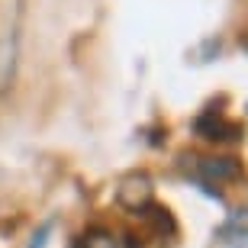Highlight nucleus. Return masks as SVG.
<instances>
[{
	"label": "nucleus",
	"instance_id": "2",
	"mask_svg": "<svg viewBox=\"0 0 248 248\" xmlns=\"http://www.w3.org/2000/svg\"><path fill=\"white\" fill-rule=\"evenodd\" d=\"M16 23H19V7H13L7 10V26L0 32V91L13 81V68H16V42H19Z\"/></svg>",
	"mask_w": 248,
	"mask_h": 248
},
{
	"label": "nucleus",
	"instance_id": "3",
	"mask_svg": "<svg viewBox=\"0 0 248 248\" xmlns=\"http://www.w3.org/2000/svg\"><path fill=\"white\" fill-rule=\"evenodd\" d=\"M197 132H200L203 139H210V142H239V139L245 136V129H242L239 123H229L216 110H206L200 120H197Z\"/></svg>",
	"mask_w": 248,
	"mask_h": 248
},
{
	"label": "nucleus",
	"instance_id": "6",
	"mask_svg": "<svg viewBox=\"0 0 248 248\" xmlns=\"http://www.w3.org/2000/svg\"><path fill=\"white\" fill-rule=\"evenodd\" d=\"M48 235H52V219H46L36 232H32V239H29L26 248H46L48 245Z\"/></svg>",
	"mask_w": 248,
	"mask_h": 248
},
{
	"label": "nucleus",
	"instance_id": "5",
	"mask_svg": "<svg viewBox=\"0 0 248 248\" xmlns=\"http://www.w3.org/2000/svg\"><path fill=\"white\" fill-rule=\"evenodd\" d=\"M74 248H120V245L113 242L110 232H103V229H91L87 235H81V239L74 242Z\"/></svg>",
	"mask_w": 248,
	"mask_h": 248
},
{
	"label": "nucleus",
	"instance_id": "1",
	"mask_svg": "<svg viewBox=\"0 0 248 248\" xmlns=\"http://www.w3.org/2000/svg\"><path fill=\"white\" fill-rule=\"evenodd\" d=\"M193 174L200 177L203 184H232V181H242L245 171H242L239 158H193Z\"/></svg>",
	"mask_w": 248,
	"mask_h": 248
},
{
	"label": "nucleus",
	"instance_id": "4",
	"mask_svg": "<svg viewBox=\"0 0 248 248\" xmlns=\"http://www.w3.org/2000/svg\"><path fill=\"white\" fill-rule=\"evenodd\" d=\"M219 239L226 248H248V210H235L229 222L219 229Z\"/></svg>",
	"mask_w": 248,
	"mask_h": 248
}]
</instances>
